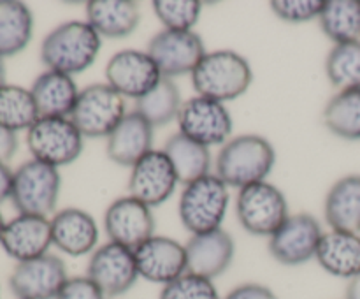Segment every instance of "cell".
Here are the masks:
<instances>
[{
    "label": "cell",
    "instance_id": "1",
    "mask_svg": "<svg viewBox=\"0 0 360 299\" xmlns=\"http://www.w3.org/2000/svg\"><path fill=\"white\" fill-rule=\"evenodd\" d=\"M217 176L231 189H245L267 182L276 164V150L259 134L231 137L217 157Z\"/></svg>",
    "mask_w": 360,
    "mask_h": 299
},
{
    "label": "cell",
    "instance_id": "2",
    "mask_svg": "<svg viewBox=\"0 0 360 299\" xmlns=\"http://www.w3.org/2000/svg\"><path fill=\"white\" fill-rule=\"evenodd\" d=\"M101 46L102 37L88 21H65L44 37L41 44V60L48 70L74 76L94 65Z\"/></svg>",
    "mask_w": 360,
    "mask_h": 299
},
{
    "label": "cell",
    "instance_id": "3",
    "mask_svg": "<svg viewBox=\"0 0 360 299\" xmlns=\"http://www.w3.org/2000/svg\"><path fill=\"white\" fill-rule=\"evenodd\" d=\"M252 83V65L234 49H214L206 53L192 72V84L197 95L221 104L245 95Z\"/></svg>",
    "mask_w": 360,
    "mask_h": 299
},
{
    "label": "cell",
    "instance_id": "4",
    "mask_svg": "<svg viewBox=\"0 0 360 299\" xmlns=\"http://www.w3.org/2000/svg\"><path fill=\"white\" fill-rule=\"evenodd\" d=\"M231 192L217 174H207L188 183L179 197V220L192 236L221 229L227 215Z\"/></svg>",
    "mask_w": 360,
    "mask_h": 299
},
{
    "label": "cell",
    "instance_id": "5",
    "mask_svg": "<svg viewBox=\"0 0 360 299\" xmlns=\"http://www.w3.org/2000/svg\"><path fill=\"white\" fill-rule=\"evenodd\" d=\"M60 189L62 178L58 169L32 158L14 171L11 201L20 215L48 218L58 204Z\"/></svg>",
    "mask_w": 360,
    "mask_h": 299
},
{
    "label": "cell",
    "instance_id": "6",
    "mask_svg": "<svg viewBox=\"0 0 360 299\" xmlns=\"http://www.w3.org/2000/svg\"><path fill=\"white\" fill-rule=\"evenodd\" d=\"M27 146L32 158L58 169L81 157L84 137L70 118L41 116L27 130Z\"/></svg>",
    "mask_w": 360,
    "mask_h": 299
},
{
    "label": "cell",
    "instance_id": "7",
    "mask_svg": "<svg viewBox=\"0 0 360 299\" xmlns=\"http://www.w3.org/2000/svg\"><path fill=\"white\" fill-rule=\"evenodd\" d=\"M236 215L248 234L267 238H271L290 217L287 197L269 182H260L239 190Z\"/></svg>",
    "mask_w": 360,
    "mask_h": 299
},
{
    "label": "cell",
    "instance_id": "8",
    "mask_svg": "<svg viewBox=\"0 0 360 299\" xmlns=\"http://www.w3.org/2000/svg\"><path fill=\"white\" fill-rule=\"evenodd\" d=\"M125 115V98L108 83H95L79 91L69 118L83 137L108 139Z\"/></svg>",
    "mask_w": 360,
    "mask_h": 299
},
{
    "label": "cell",
    "instance_id": "9",
    "mask_svg": "<svg viewBox=\"0 0 360 299\" xmlns=\"http://www.w3.org/2000/svg\"><path fill=\"white\" fill-rule=\"evenodd\" d=\"M176 122L179 132L206 148L224 146L234 129L232 115L225 104L200 95L183 102Z\"/></svg>",
    "mask_w": 360,
    "mask_h": 299
},
{
    "label": "cell",
    "instance_id": "10",
    "mask_svg": "<svg viewBox=\"0 0 360 299\" xmlns=\"http://www.w3.org/2000/svg\"><path fill=\"white\" fill-rule=\"evenodd\" d=\"M322 225L311 213L290 215L269 238V253L281 266H302L316 257Z\"/></svg>",
    "mask_w": 360,
    "mask_h": 299
},
{
    "label": "cell",
    "instance_id": "11",
    "mask_svg": "<svg viewBox=\"0 0 360 299\" xmlns=\"http://www.w3.org/2000/svg\"><path fill=\"white\" fill-rule=\"evenodd\" d=\"M86 276L104 292L105 298H120L141 278L136 253L118 243H105L91 253Z\"/></svg>",
    "mask_w": 360,
    "mask_h": 299
},
{
    "label": "cell",
    "instance_id": "12",
    "mask_svg": "<svg viewBox=\"0 0 360 299\" xmlns=\"http://www.w3.org/2000/svg\"><path fill=\"white\" fill-rule=\"evenodd\" d=\"M148 55L153 58L164 77L192 74L206 55L204 41L197 32L162 30L148 42Z\"/></svg>",
    "mask_w": 360,
    "mask_h": 299
},
{
    "label": "cell",
    "instance_id": "13",
    "mask_svg": "<svg viewBox=\"0 0 360 299\" xmlns=\"http://www.w3.org/2000/svg\"><path fill=\"white\" fill-rule=\"evenodd\" d=\"M160 69L148 51L122 49L109 58L105 65V83L115 88L123 98L144 97L162 79Z\"/></svg>",
    "mask_w": 360,
    "mask_h": 299
},
{
    "label": "cell",
    "instance_id": "14",
    "mask_svg": "<svg viewBox=\"0 0 360 299\" xmlns=\"http://www.w3.org/2000/svg\"><path fill=\"white\" fill-rule=\"evenodd\" d=\"M153 210L132 196L112 201L104 213V229L109 241L136 250L155 236Z\"/></svg>",
    "mask_w": 360,
    "mask_h": 299
},
{
    "label": "cell",
    "instance_id": "15",
    "mask_svg": "<svg viewBox=\"0 0 360 299\" xmlns=\"http://www.w3.org/2000/svg\"><path fill=\"white\" fill-rule=\"evenodd\" d=\"M67 280L65 262L58 255L46 253L18 262L9 276V288L18 299H56Z\"/></svg>",
    "mask_w": 360,
    "mask_h": 299
},
{
    "label": "cell",
    "instance_id": "16",
    "mask_svg": "<svg viewBox=\"0 0 360 299\" xmlns=\"http://www.w3.org/2000/svg\"><path fill=\"white\" fill-rule=\"evenodd\" d=\"M178 183L174 167L164 150H153L130 169L129 196L153 210L171 199Z\"/></svg>",
    "mask_w": 360,
    "mask_h": 299
},
{
    "label": "cell",
    "instance_id": "17",
    "mask_svg": "<svg viewBox=\"0 0 360 299\" xmlns=\"http://www.w3.org/2000/svg\"><path fill=\"white\" fill-rule=\"evenodd\" d=\"M134 253L139 276L162 287L188 271L185 245L167 236L155 234L153 238L137 246Z\"/></svg>",
    "mask_w": 360,
    "mask_h": 299
},
{
    "label": "cell",
    "instance_id": "18",
    "mask_svg": "<svg viewBox=\"0 0 360 299\" xmlns=\"http://www.w3.org/2000/svg\"><path fill=\"white\" fill-rule=\"evenodd\" d=\"M185 248L188 273L210 280L221 276L231 267L236 255L234 238L225 229L192 236Z\"/></svg>",
    "mask_w": 360,
    "mask_h": 299
},
{
    "label": "cell",
    "instance_id": "19",
    "mask_svg": "<svg viewBox=\"0 0 360 299\" xmlns=\"http://www.w3.org/2000/svg\"><path fill=\"white\" fill-rule=\"evenodd\" d=\"M0 245L16 262L46 255L53 245L51 220L37 215H18L6 224Z\"/></svg>",
    "mask_w": 360,
    "mask_h": 299
},
{
    "label": "cell",
    "instance_id": "20",
    "mask_svg": "<svg viewBox=\"0 0 360 299\" xmlns=\"http://www.w3.org/2000/svg\"><path fill=\"white\" fill-rule=\"evenodd\" d=\"M53 245L70 257L94 253L98 243V225L88 211L81 208H63L51 218Z\"/></svg>",
    "mask_w": 360,
    "mask_h": 299
},
{
    "label": "cell",
    "instance_id": "21",
    "mask_svg": "<svg viewBox=\"0 0 360 299\" xmlns=\"http://www.w3.org/2000/svg\"><path fill=\"white\" fill-rule=\"evenodd\" d=\"M155 129L137 111H130L108 137V157L116 165L132 169L143 157L153 151Z\"/></svg>",
    "mask_w": 360,
    "mask_h": 299
},
{
    "label": "cell",
    "instance_id": "22",
    "mask_svg": "<svg viewBox=\"0 0 360 299\" xmlns=\"http://www.w3.org/2000/svg\"><path fill=\"white\" fill-rule=\"evenodd\" d=\"M86 21L101 37L125 39L139 27V4L134 0H90Z\"/></svg>",
    "mask_w": 360,
    "mask_h": 299
},
{
    "label": "cell",
    "instance_id": "23",
    "mask_svg": "<svg viewBox=\"0 0 360 299\" xmlns=\"http://www.w3.org/2000/svg\"><path fill=\"white\" fill-rule=\"evenodd\" d=\"M315 259L322 269L333 276L354 280L360 276V234L343 231L323 232Z\"/></svg>",
    "mask_w": 360,
    "mask_h": 299
},
{
    "label": "cell",
    "instance_id": "24",
    "mask_svg": "<svg viewBox=\"0 0 360 299\" xmlns=\"http://www.w3.org/2000/svg\"><path fill=\"white\" fill-rule=\"evenodd\" d=\"M30 91L39 115L69 118L81 90L69 74L46 70L35 77Z\"/></svg>",
    "mask_w": 360,
    "mask_h": 299
},
{
    "label": "cell",
    "instance_id": "25",
    "mask_svg": "<svg viewBox=\"0 0 360 299\" xmlns=\"http://www.w3.org/2000/svg\"><path fill=\"white\" fill-rule=\"evenodd\" d=\"M323 217L333 231L360 232V174H348L329 189Z\"/></svg>",
    "mask_w": 360,
    "mask_h": 299
},
{
    "label": "cell",
    "instance_id": "26",
    "mask_svg": "<svg viewBox=\"0 0 360 299\" xmlns=\"http://www.w3.org/2000/svg\"><path fill=\"white\" fill-rule=\"evenodd\" d=\"M164 153L171 160L176 176L183 185H188V183L211 174L213 157H211L210 148L195 143L185 134H172L165 141Z\"/></svg>",
    "mask_w": 360,
    "mask_h": 299
},
{
    "label": "cell",
    "instance_id": "27",
    "mask_svg": "<svg viewBox=\"0 0 360 299\" xmlns=\"http://www.w3.org/2000/svg\"><path fill=\"white\" fill-rule=\"evenodd\" d=\"M34 35V14L18 0H0V56H14L23 51Z\"/></svg>",
    "mask_w": 360,
    "mask_h": 299
},
{
    "label": "cell",
    "instance_id": "28",
    "mask_svg": "<svg viewBox=\"0 0 360 299\" xmlns=\"http://www.w3.org/2000/svg\"><path fill=\"white\" fill-rule=\"evenodd\" d=\"M181 108L183 98L178 84L171 77H162L144 97L137 98L134 111L139 113L153 129H157L178 120Z\"/></svg>",
    "mask_w": 360,
    "mask_h": 299
},
{
    "label": "cell",
    "instance_id": "29",
    "mask_svg": "<svg viewBox=\"0 0 360 299\" xmlns=\"http://www.w3.org/2000/svg\"><path fill=\"white\" fill-rule=\"evenodd\" d=\"M319 23L334 44L360 41V0H326Z\"/></svg>",
    "mask_w": 360,
    "mask_h": 299
},
{
    "label": "cell",
    "instance_id": "30",
    "mask_svg": "<svg viewBox=\"0 0 360 299\" xmlns=\"http://www.w3.org/2000/svg\"><path fill=\"white\" fill-rule=\"evenodd\" d=\"M323 125L336 137L360 141V88L338 91L323 109Z\"/></svg>",
    "mask_w": 360,
    "mask_h": 299
},
{
    "label": "cell",
    "instance_id": "31",
    "mask_svg": "<svg viewBox=\"0 0 360 299\" xmlns=\"http://www.w3.org/2000/svg\"><path fill=\"white\" fill-rule=\"evenodd\" d=\"M41 118L32 91L18 84H4L0 88V125L13 132L28 130Z\"/></svg>",
    "mask_w": 360,
    "mask_h": 299
},
{
    "label": "cell",
    "instance_id": "32",
    "mask_svg": "<svg viewBox=\"0 0 360 299\" xmlns=\"http://www.w3.org/2000/svg\"><path fill=\"white\" fill-rule=\"evenodd\" d=\"M326 74L340 91L360 88V41L334 44L326 58Z\"/></svg>",
    "mask_w": 360,
    "mask_h": 299
},
{
    "label": "cell",
    "instance_id": "33",
    "mask_svg": "<svg viewBox=\"0 0 360 299\" xmlns=\"http://www.w3.org/2000/svg\"><path fill=\"white\" fill-rule=\"evenodd\" d=\"M151 7L165 30H193L202 14L199 0H155Z\"/></svg>",
    "mask_w": 360,
    "mask_h": 299
},
{
    "label": "cell",
    "instance_id": "34",
    "mask_svg": "<svg viewBox=\"0 0 360 299\" xmlns=\"http://www.w3.org/2000/svg\"><path fill=\"white\" fill-rule=\"evenodd\" d=\"M158 299H221L217 285L210 278L186 271L171 284L164 285Z\"/></svg>",
    "mask_w": 360,
    "mask_h": 299
},
{
    "label": "cell",
    "instance_id": "35",
    "mask_svg": "<svg viewBox=\"0 0 360 299\" xmlns=\"http://www.w3.org/2000/svg\"><path fill=\"white\" fill-rule=\"evenodd\" d=\"M326 0H273L271 11L287 23H308L319 20Z\"/></svg>",
    "mask_w": 360,
    "mask_h": 299
},
{
    "label": "cell",
    "instance_id": "36",
    "mask_svg": "<svg viewBox=\"0 0 360 299\" xmlns=\"http://www.w3.org/2000/svg\"><path fill=\"white\" fill-rule=\"evenodd\" d=\"M56 299H108L88 276H69Z\"/></svg>",
    "mask_w": 360,
    "mask_h": 299
},
{
    "label": "cell",
    "instance_id": "37",
    "mask_svg": "<svg viewBox=\"0 0 360 299\" xmlns=\"http://www.w3.org/2000/svg\"><path fill=\"white\" fill-rule=\"evenodd\" d=\"M224 299H278L273 288L262 284H241L232 288Z\"/></svg>",
    "mask_w": 360,
    "mask_h": 299
},
{
    "label": "cell",
    "instance_id": "38",
    "mask_svg": "<svg viewBox=\"0 0 360 299\" xmlns=\"http://www.w3.org/2000/svg\"><path fill=\"white\" fill-rule=\"evenodd\" d=\"M18 150L16 132L9 130L7 127L0 125V162L7 164L14 157Z\"/></svg>",
    "mask_w": 360,
    "mask_h": 299
},
{
    "label": "cell",
    "instance_id": "39",
    "mask_svg": "<svg viewBox=\"0 0 360 299\" xmlns=\"http://www.w3.org/2000/svg\"><path fill=\"white\" fill-rule=\"evenodd\" d=\"M13 176L9 165L0 162V203L6 199H11V190H13Z\"/></svg>",
    "mask_w": 360,
    "mask_h": 299
},
{
    "label": "cell",
    "instance_id": "40",
    "mask_svg": "<svg viewBox=\"0 0 360 299\" xmlns=\"http://www.w3.org/2000/svg\"><path fill=\"white\" fill-rule=\"evenodd\" d=\"M347 299H360V276L348 281Z\"/></svg>",
    "mask_w": 360,
    "mask_h": 299
},
{
    "label": "cell",
    "instance_id": "41",
    "mask_svg": "<svg viewBox=\"0 0 360 299\" xmlns=\"http://www.w3.org/2000/svg\"><path fill=\"white\" fill-rule=\"evenodd\" d=\"M6 77H7V70H6V63H4V58L0 56V88L4 87L6 83Z\"/></svg>",
    "mask_w": 360,
    "mask_h": 299
},
{
    "label": "cell",
    "instance_id": "42",
    "mask_svg": "<svg viewBox=\"0 0 360 299\" xmlns=\"http://www.w3.org/2000/svg\"><path fill=\"white\" fill-rule=\"evenodd\" d=\"M6 224H7V222L4 220L2 213H0V241H2V234H4V229H6Z\"/></svg>",
    "mask_w": 360,
    "mask_h": 299
}]
</instances>
